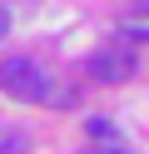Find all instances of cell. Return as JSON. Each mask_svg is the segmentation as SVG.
<instances>
[{
  "label": "cell",
  "mask_w": 149,
  "mask_h": 154,
  "mask_svg": "<svg viewBox=\"0 0 149 154\" xmlns=\"http://www.w3.org/2000/svg\"><path fill=\"white\" fill-rule=\"evenodd\" d=\"M0 90L10 94V100H20V104H45V100H60L55 90H50V75L40 70L35 60H5L0 65Z\"/></svg>",
  "instance_id": "1"
},
{
  "label": "cell",
  "mask_w": 149,
  "mask_h": 154,
  "mask_svg": "<svg viewBox=\"0 0 149 154\" xmlns=\"http://www.w3.org/2000/svg\"><path fill=\"white\" fill-rule=\"evenodd\" d=\"M85 70L95 75V80H104V85H119V80L134 75V50H129V45H99Z\"/></svg>",
  "instance_id": "2"
},
{
  "label": "cell",
  "mask_w": 149,
  "mask_h": 154,
  "mask_svg": "<svg viewBox=\"0 0 149 154\" xmlns=\"http://www.w3.org/2000/svg\"><path fill=\"white\" fill-rule=\"evenodd\" d=\"M89 134H95L99 144H119V139H114V124H109V119H89Z\"/></svg>",
  "instance_id": "3"
},
{
  "label": "cell",
  "mask_w": 149,
  "mask_h": 154,
  "mask_svg": "<svg viewBox=\"0 0 149 154\" xmlns=\"http://www.w3.org/2000/svg\"><path fill=\"white\" fill-rule=\"evenodd\" d=\"M85 154H129L124 144H95V149H85Z\"/></svg>",
  "instance_id": "4"
},
{
  "label": "cell",
  "mask_w": 149,
  "mask_h": 154,
  "mask_svg": "<svg viewBox=\"0 0 149 154\" xmlns=\"http://www.w3.org/2000/svg\"><path fill=\"white\" fill-rule=\"evenodd\" d=\"M5 30H10V10L0 5V40H5Z\"/></svg>",
  "instance_id": "5"
},
{
  "label": "cell",
  "mask_w": 149,
  "mask_h": 154,
  "mask_svg": "<svg viewBox=\"0 0 149 154\" xmlns=\"http://www.w3.org/2000/svg\"><path fill=\"white\" fill-rule=\"evenodd\" d=\"M129 30H139V35H149V20H134V25H129Z\"/></svg>",
  "instance_id": "6"
}]
</instances>
